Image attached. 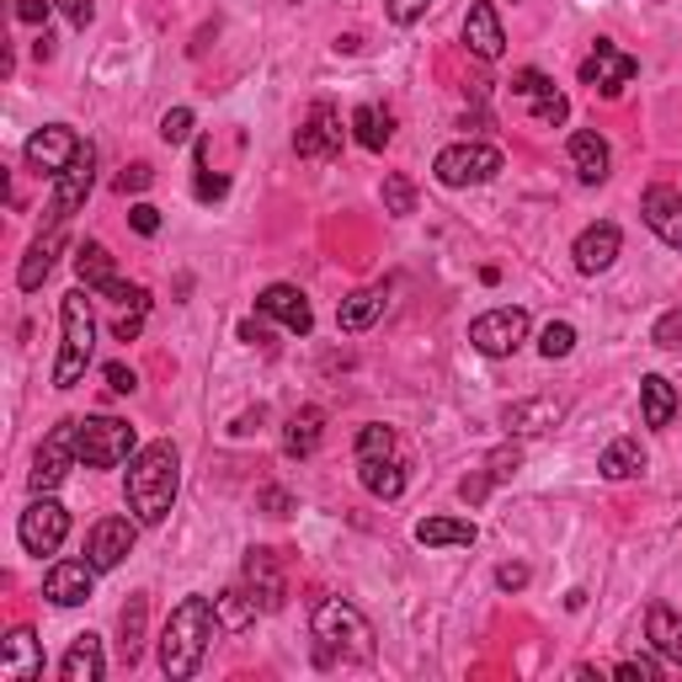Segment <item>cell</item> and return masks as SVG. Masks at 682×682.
I'll return each mask as SVG.
<instances>
[{
  "instance_id": "obj_1",
  "label": "cell",
  "mask_w": 682,
  "mask_h": 682,
  "mask_svg": "<svg viewBox=\"0 0 682 682\" xmlns=\"http://www.w3.org/2000/svg\"><path fill=\"white\" fill-rule=\"evenodd\" d=\"M177 485H181V453L177 443H145L134 459H128V480H123V491H128V512L145 523V528H160L166 517H171V506H177Z\"/></svg>"
},
{
  "instance_id": "obj_2",
  "label": "cell",
  "mask_w": 682,
  "mask_h": 682,
  "mask_svg": "<svg viewBox=\"0 0 682 682\" xmlns=\"http://www.w3.org/2000/svg\"><path fill=\"white\" fill-rule=\"evenodd\" d=\"M213 629H219L213 602H208V597H181L177 608H171V619H166V629H160V672L171 682L192 678V672L203 667Z\"/></svg>"
},
{
  "instance_id": "obj_3",
  "label": "cell",
  "mask_w": 682,
  "mask_h": 682,
  "mask_svg": "<svg viewBox=\"0 0 682 682\" xmlns=\"http://www.w3.org/2000/svg\"><path fill=\"white\" fill-rule=\"evenodd\" d=\"M309 629H315L321 661H374V623L363 619L353 602H342V597L315 602Z\"/></svg>"
},
{
  "instance_id": "obj_4",
  "label": "cell",
  "mask_w": 682,
  "mask_h": 682,
  "mask_svg": "<svg viewBox=\"0 0 682 682\" xmlns=\"http://www.w3.org/2000/svg\"><path fill=\"white\" fill-rule=\"evenodd\" d=\"M91 288H70L60 304V326H64V342H60V357H54V389H75L86 379L91 368V353H96V321H91Z\"/></svg>"
},
{
  "instance_id": "obj_5",
  "label": "cell",
  "mask_w": 682,
  "mask_h": 682,
  "mask_svg": "<svg viewBox=\"0 0 682 682\" xmlns=\"http://www.w3.org/2000/svg\"><path fill=\"white\" fill-rule=\"evenodd\" d=\"M134 448H139V438L123 416H86L81 421V464L86 470H118L134 459Z\"/></svg>"
},
{
  "instance_id": "obj_6",
  "label": "cell",
  "mask_w": 682,
  "mask_h": 682,
  "mask_svg": "<svg viewBox=\"0 0 682 682\" xmlns=\"http://www.w3.org/2000/svg\"><path fill=\"white\" fill-rule=\"evenodd\" d=\"M502 149L496 145H475V139H464V145H448L438 149V160H432V177L443 181V187H485V181L502 177Z\"/></svg>"
},
{
  "instance_id": "obj_7",
  "label": "cell",
  "mask_w": 682,
  "mask_h": 682,
  "mask_svg": "<svg viewBox=\"0 0 682 682\" xmlns=\"http://www.w3.org/2000/svg\"><path fill=\"white\" fill-rule=\"evenodd\" d=\"M81 464V421H60L49 438H43V448H38V459H32V496H49V491H60V480L70 475Z\"/></svg>"
},
{
  "instance_id": "obj_8",
  "label": "cell",
  "mask_w": 682,
  "mask_h": 682,
  "mask_svg": "<svg viewBox=\"0 0 682 682\" xmlns=\"http://www.w3.org/2000/svg\"><path fill=\"white\" fill-rule=\"evenodd\" d=\"M523 342H528V309H517V304L485 309L470 321V347L485 357H512Z\"/></svg>"
},
{
  "instance_id": "obj_9",
  "label": "cell",
  "mask_w": 682,
  "mask_h": 682,
  "mask_svg": "<svg viewBox=\"0 0 682 682\" xmlns=\"http://www.w3.org/2000/svg\"><path fill=\"white\" fill-rule=\"evenodd\" d=\"M64 534H70V512H64L54 496H32V506L22 512V523H17V538H22V549L28 555H60Z\"/></svg>"
},
{
  "instance_id": "obj_10",
  "label": "cell",
  "mask_w": 682,
  "mask_h": 682,
  "mask_svg": "<svg viewBox=\"0 0 682 682\" xmlns=\"http://www.w3.org/2000/svg\"><path fill=\"white\" fill-rule=\"evenodd\" d=\"M86 149V139L75 134V128H64V123H49V128H38L28 145H22V155H28L32 171H43V177L54 181L60 171H70L75 166V155Z\"/></svg>"
},
{
  "instance_id": "obj_11",
  "label": "cell",
  "mask_w": 682,
  "mask_h": 682,
  "mask_svg": "<svg viewBox=\"0 0 682 682\" xmlns=\"http://www.w3.org/2000/svg\"><path fill=\"white\" fill-rule=\"evenodd\" d=\"M640 75V60L634 54H623V49H613L608 38H597L592 54L581 60V86L602 91V96H623V86Z\"/></svg>"
},
{
  "instance_id": "obj_12",
  "label": "cell",
  "mask_w": 682,
  "mask_h": 682,
  "mask_svg": "<svg viewBox=\"0 0 682 682\" xmlns=\"http://www.w3.org/2000/svg\"><path fill=\"white\" fill-rule=\"evenodd\" d=\"M342 113L330 107V102H315L309 107V118L298 123V134H294V149H298V160H336L342 155Z\"/></svg>"
},
{
  "instance_id": "obj_13",
  "label": "cell",
  "mask_w": 682,
  "mask_h": 682,
  "mask_svg": "<svg viewBox=\"0 0 682 682\" xmlns=\"http://www.w3.org/2000/svg\"><path fill=\"white\" fill-rule=\"evenodd\" d=\"M134 538H139V517H102L86 534V560L96 570H118L134 555Z\"/></svg>"
},
{
  "instance_id": "obj_14",
  "label": "cell",
  "mask_w": 682,
  "mask_h": 682,
  "mask_svg": "<svg viewBox=\"0 0 682 682\" xmlns=\"http://www.w3.org/2000/svg\"><path fill=\"white\" fill-rule=\"evenodd\" d=\"M640 219L655 230V240H661V245L682 251V192H678V187L651 181V187H646V198H640Z\"/></svg>"
},
{
  "instance_id": "obj_15",
  "label": "cell",
  "mask_w": 682,
  "mask_h": 682,
  "mask_svg": "<svg viewBox=\"0 0 682 682\" xmlns=\"http://www.w3.org/2000/svg\"><path fill=\"white\" fill-rule=\"evenodd\" d=\"M91 181H96V149L86 145L81 155H75V166L54 177V198H49V219H54V224H64V219H70L75 208L86 203Z\"/></svg>"
},
{
  "instance_id": "obj_16",
  "label": "cell",
  "mask_w": 682,
  "mask_h": 682,
  "mask_svg": "<svg viewBox=\"0 0 682 682\" xmlns=\"http://www.w3.org/2000/svg\"><path fill=\"white\" fill-rule=\"evenodd\" d=\"M96 565L91 560H60L49 565V576H43V597L54 602V608H81L91 597V587H96Z\"/></svg>"
},
{
  "instance_id": "obj_17",
  "label": "cell",
  "mask_w": 682,
  "mask_h": 682,
  "mask_svg": "<svg viewBox=\"0 0 682 682\" xmlns=\"http://www.w3.org/2000/svg\"><path fill=\"white\" fill-rule=\"evenodd\" d=\"M256 309H262L267 321H277V326H288L294 336H309V330H315V309H309V298L298 294L294 283L262 288V294H256Z\"/></svg>"
},
{
  "instance_id": "obj_18",
  "label": "cell",
  "mask_w": 682,
  "mask_h": 682,
  "mask_svg": "<svg viewBox=\"0 0 682 682\" xmlns=\"http://www.w3.org/2000/svg\"><path fill=\"white\" fill-rule=\"evenodd\" d=\"M464 43L470 54L485 64H496L506 54V32H502V17H496V0H475L470 17H464Z\"/></svg>"
},
{
  "instance_id": "obj_19",
  "label": "cell",
  "mask_w": 682,
  "mask_h": 682,
  "mask_svg": "<svg viewBox=\"0 0 682 682\" xmlns=\"http://www.w3.org/2000/svg\"><path fill=\"white\" fill-rule=\"evenodd\" d=\"M245 587L262 602V613H277L283 597H288V581H283V565L272 549H245Z\"/></svg>"
},
{
  "instance_id": "obj_20",
  "label": "cell",
  "mask_w": 682,
  "mask_h": 682,
  "mask_svg": "<svg viewBox=\"0 0 682 682\" xmlns=\"http://www.w3.org/2000/svg\"><path fill=\"white\" fill-rule=\"evenodd\" d=\"M619 245H623V235H619V224H587L581 235H576V245H570V256H576V272H608L613 262H619Z\"/></svg>"
},
{
  "instance_id": "obj_21",
  "label": "cell",
  "mask_w": 682,
  "mask_h": 682,
  "mask_svg": "<svg viewBox=\"0 0 682 682\" xmlns=\"http://www.w3.org/2000/svg\"><path fill=\"white\" fill-rule=\"evenodd\" d=\"M565 416V400L555 395H534V400H512L502 411V427L512 438H538V432H549L555 421Z\"/></svg>"
},
{
  "instance_id": "obj_22",
  "label": "cell",
  "mask_w": 682,
  "mask_h": 682,
  "mask_svg": "<svg viewBox=\"0 0 682 682\" xmlns=\"http://www.w3.org/2000/svg\"><path fill=\"white\" fill-rule=\"evenodd\" d=\"M0 678H6V682H32V678H43V646H38V634H32V629H11V634H6Z\"/></svg>"
},
{
  "instance_id": "obj_23",
  "label": "cell",
  "mask_w": 682,
  "mask_h": 682,
  "mask_svg": "<svg viewBox=\"0 0 682 682\" xmlns=\"http://www.w3.org/2000/svg\"><path fill=\"white\" fill-rule=\"evenodd\" d=\"M480 538V528L470 517H421L416 523V544L421 549H470Z\"/></svg>"
},
{
  "instance_id": "obj_24",
  "label": "cell",
  "mask_w": 682,
  "mask_h": 682,
  "mask_svg": "<svg viewBox=\"0 0 682 682\" xmlns=\"http://www.w3.org/2000/svg\"><path fill=\"white\" fill-rule=\"evenodd\" d=\"M60 678L64 682H102L107 678V655H102V640L96 634H75L70 651L60 661Z\"/></svg>"
},
{
  "instance_id": "obj_25",
  "label": "cell",
  "mask_w": 682,
  "mask_h": 682,
  "mask_svg": "<svg viewBox=\"0 0 682 682\" xmlns=\"http://www.w3.org/2000/svg\"><path fill=\"white\" fill-rule=\"evenodd\" d=\"M570 166H576V177L597 187V181H608V166H613V155H608V139L592 134V128H581V134H570Z\"/></svg>"
},
{
  "instance_id": "obj_26",
  "label": "cell",
  "mask_w": 682,
  "mask_h": 682,
  "mask_svg": "<svg viewBox=\"0 0 682 682\" xmlns=\"http://www.w3.org/2000/svg\"><path fill=\"white\" fill-rule=\"evenodd\" d=\"M60 245H64L60 224H54L49 235H38V240L28 245V256H22V267H17V288H22V294H38V288H43V277L54 272V256H60Z\"/></svg>"
},
{
  "instance_id": "obj_27",
  "label": "cell",
  "mask_w": 682,
  "mask_h": 682,
  "mask_svg": "<svg viewBox=\"0 0 682 682\" xmlns=\"http://www.w3.org/2000/svg\"><path fill=\"white\" fill-rule=\"evenodd\" d=\"M326 438V411L321 406H304V411L288 416V427H283V453L288 459H309L315 448Z\"/></svg>"
},
{
  "instance_id": "obj_28",
  "label": "cell",
  "mask_w": 682,
  "mask_h": 682,
  "mask_svg": "<svg viewBox=\"0 0 682 682\" xmlns=\"http://www.w3.org/2000/svg\"><path fill=\"white\" fill-rule=\"evenodd\" d=\"M389 304V288L385 283H374V288H357L353 298H342V309H336V326L347 330V336H357V330H368L379 315H385Z\"/></svg>"
},
{
  "instance_id": "obj_29",
  "label": "cell",
  "mask_w": 682,
  "mask_h": 682,
  "mask_svg": "<svg viewBox=\"0 0 682 682\" xmlns=\"http://www.w3.org/2000/svg\"><path fill=\"white\" fill-rule=\"evenodd\" d=\"M640 416H646V427H672V416H678V385L667 379V374H646L640 379Z\"/></svg>"
},
{
  "instance_id": "obj_30",
  "label": "cell",
  "mask_w": 682,
  "mask_h": 682,
  "mask_svg": "<svg viewBox=\"0 0 682 682\" xmlns=\"http://www.w3.org/2000/svg\"><path fill=\"white\" fill-rule=\"evenodd\" d=\"M357 480H363L368 496L395 502V496L406 491V464H400V453H395V459H357Z\"/></svg>"
},
{
  "instance_id": "obj_31",
  "label": "cell",
  "mask_w": 682,
  "mask_h": 682,
  "mask_svg": "<svg viewBox=\"0 0 682 682\" xmlns=\"http://www.w3.org/2000/svg\"><path fill=\"white\" fill-rule=\"evenodd\" d=\"M213 613H219V629H230V634H245L256 613H262V602L251 597V587H230V592L213 597Z\"/></svg>"
},
{
  "instance_id": "obj_32",
  "label": "cell",
  "mask_w": 682,
  "mask_h": 682,
  "mask_svg": "<svg viewBox=\"0 0 682 682\" xmlns=\"http://www.w3.org/2000/svg\"><path fill=\"white\" fill-rule=\"evenodd\" d=\"M646 634H651L655 655H667L672 667H682V619L667 608V602H655L651 613H646Z\"/></svg>"
},
{
  "instance_id": "obj_33",
  "label": "cell",
  "mask_w": 682,
  "mask_h": 682,
  "mask_svg": "<svg viewBox=\"0 0 682 682\" xmlns=\"http://www.w3.org/2000/svg\"><path fill=\"white\" fill-rule=\"evenodd\" d=\"M597 470H602V480H634V475H646V448L634 443V438H613V443L602 448Z\"/></svg>"
},
{
  "instance_id": "obj_34",
  "label": "cell",
  "mask_w": 682,
  "mask_h": 682,
  "mask_svg": "<svg viewBox=\"0 0 682 682\" xmlns=\"http://www.w3.org/2000/svg\"><path fill=\"white\" fill-rule=\"evenodd\" d=\"M75 272H81V283H86L91 294H102L118 272H113V256H107V245L102 240H86V245H75Z\"/></svg>"
},
{
  "instance_id": "obj_35",
  "label": "cell",
  "mask_w": 682,
  "mask_h": 682,
  "mask_svg": "<svg viewBox=\"0 0 682 682\" xmlns=\"http://www.w3.org/2000/svg\"><path fill=\"white\" fill-rule=\"evenodd\" d=\"M353 134L363 149H385L395 139V118H389V107H374V102H363L353 113Z\"/></svg>"
},
{
  "instance_id": "obj_36",
  "label": "cell",
  "mask_w": 682,
  "mask_h": 682,
  "mask_svg": "<svg viewBox=\"0 0 682 682\" xmlns=\"http://www.w3.org/2000/svg\"><path fill=\"white\" fill-rule=\"evenodd\" d=\"M145 619H149V602L139 592L123 602V613H118V634H123V661L134 667L139 661V651H145Z\"/></svg>"
},
{
  "instance_id": "obj_37",
  "label": "cell",
  "mask_w": 682,
  "mask_h": 682,
  "mask_svg": "<svg viewBox=\"0 0 682 682\" xmlns=\"http://www.w3.org/2000/svg\"><path fill=\"white\" fill-rule=\"evenodd\" d=\"M395 453H400V443H395V432H389V427H379V421H374V427H363V432H357V459H395Z\"/></svg>"
},
{
  "instance_id": "obj_38",
  "label": "cell",
  "mask_w": 682,
  "mask_h": 682,
  "mask_svg": "<svg viewBox=\"0 0 682 682\" xmlns=\"http://www.w3.org/2000/svg\"><path fill=\"white\" fill-rule=\"evenodd\" d=\"M385 208L395 213V219H406V213H416V187L411 177H400V171H389L385 177Z\"/></svg>"
},
{
  "instance_id": "obj_39",
  "label": "cell",
  "mask_w": 682,
  "mask_h": 682,
  "mask_svg": "<svg viewBox=\"0 0 682 682\" xmlns=\"http://www.w3.org/2000/svg\"><path fill=\"white\" fill-rule=\"evenodd\" d=\"M570 347H576V326H570V321H549L544 336H538V353L549 357V363H555V357H570Z\"/></svg>"
},
{
  "instance_id": "obj_40",
  "label": "cell",
  "mask_w": 682,
  "mask_h": 682,
  "mask_svg": "<svg viewBox=\"0 0 682 682\" xmlns=\"http://www.w3.org/2000/svg\"><path fill=\"white\" fill-rule=\"evenodd\" d=\"M565 118H570V102H565L560 91H544V96H534V123H544V128H560Z\"/></svg>"
},
{
  "instance_id": "obj_41",
  "label": "cell",
  "mask_w": 682,
  "mask_h": 682,
  "mask_svg": "<svg viewBox=\"0 0 682 682\" xmlns=\"http://www.w3.org/2000/svg\"><path fill=\"white\" fill-rule=\"evenodd\" d=\"M651 342L661 347V353H678V347H682V304H678V309H667V315L655 321V326H651Z\"/></svg>"
},
{
  "instance_id": "obj_42",
  "label": "cell",
  "mask_w": 682,
  "mask_h": 682,
  "mask_svg": "<svg viewBox=\"0 0 682 682\" xmlns=\"http://www.w3.org/2000/svg\"><path fill=\"white\" fill-rule=\"evenodd\" d=\"M160 139H166V145H187V139H192V107H171V113L160 118Z\"/></svg>"
},
{
  "instance_id": "obj_43",
  "label": "cell",
  "mask_w": 682,
  "mask_h": 682,
  "mask_svg": "<svg viewBox=\"0 0 682 682\" xmlns=\"http://www.w3.org/2000/svg\"><path fill=\"white\" fill-rule=\"evenodd\" d=\"M544 91H555V81H549L544 70H517V75H512V96H523V102H534Z\"/></svg>"
},
{
  "instance_id": "obj_44",
  "label": "cell",
  "mask_w": 682,
  "mask_h": 682,
  "mask_svg": "<svg viewBox=\"0 0 682 682\" xmlns=\"http://www.w3.org/2000/svg\"><path fill=\"white\" fill-rule=\"evenodd\" d=\"M102 298H113V304H128V309H149V294L139 288V283H123V277H113L107 288H102Z\"/></svg>"
},
{
  "instance_id": "obj_45",
  "label": "cell",
  "mask_w": 682,
  "mask_h": 682,
  "mask_svg": "<svg viewBox=\"0 0 682 682\" xmlns=\"http://www.w3.org/2000/svg\"><path fill=\"white\" fill-rule=\"evenodd\" d=\"M613 678H623V682H655V678H661V667H655L651 655H640V661H619V667H613Z\"/></svg>"
},
{
  "instance_id": "obj_46",
  "label": "cell",
  "mask_w": 682,
  "mask_h": 682,
  "mask_svg": "<svg viewBox=\"0 0 682 682\" xmlns=\"http://www.w3.org/2000/svg\"><path fill=\"white\" fill-rule=\"evenodd\" d=\"M427 6H432V0H389V22H395V28H411V22L427 17Z\"/></svg>"
},
{
  "instance_id": "obj_47",
  "label": "cell",
  "mask_w": 682,
  "mask_h": 682,
  "mask_svg": "<svg viewBox=\"0 0 682 682\" xmlns=\"http://www.w3.org/2000/svg\"><path fill=\"white\" fill-rule=\"evenodd\" d=\"M128 224H134V235H160V208H155V203H134V208H128Z\"/></svg>"
},
{
  "instance_id": "obj_48",
  "label": "cell",
  "mask_w": 682,
  "mask_h": 682,
  "mask_svg": "<svg viewBox=\"0 0 682 682\" xmlns=\"http://www.w3.org/2000/svg\"><path fill=\"white\" fill-rule=\"evenodd\" d=\"M149 181H155V171H149L145 160H134V166H128V171L118 177V192H145Z\"/></svg>"
},
{
  "instance_id": "obj_49",
  "label": "cell",
  "mask_w": 682,
  "mask_h": 682,
  "mask_svg": "<svg viewBox=\"0 0 682 682\" xmlns=\"http://www.w3.org/2000/svg\"><path fill=\"white\" fill-rule=\"evenodd\" d=\"M496 587L502 592H523L528 587V565H496Z\"/></svg>"
},
{
  "instance_id": "obj_50",
  "label": "cell",
  "mask_w": 682,
  "mask_h": 682,
  "mask_svg": "<svg viewBox=\"0 0 682 682\" xmlns=\"http://www.w3.org/2000/svg\"><path fill=\"white\" fill-rule=\"evenodd\" d=\"M49 11H54V0H17V17H22L28 28H43Z\"/></svg>"
},
{
  "instance_id": "obj_51",
  "label": "cell",
  "mask_w": 682,
  "mask_h": 682,
  "mask_svg": "<svg viewBox=\"0 0 682 682\" xmlns=\"http://www.w3.org/2000/svg\"><path fill=\"white\" fill-rule=\"evenodd\" d=\"M107 385L118 389V395H134V389H139V374H134L128 363H107Z\"/></svg>"
},
{
  "instance_id": "obj_52",
  "label": "cell",
  "mask_w": 682,
  "mask_h": 682,
  "mask_svg": "<svg viewBox=\"0 0 682 682\" xmlns=\"http://www.w3.org/2000/svg\"><path fill=\"white\" fill-rule=\"evenodd\" d=\"M54 6H60L64 17H70V22H75V28L86 32L91 28V17H96V6H91V0H54Z\"/></svg>"
},
{
  "instance_id": "obj_53",
  "label": "cell",
  "mask_w": 682,
  "mask_h": 682,
  "mask_svg": "<svg viewBox=\"0 0 682 682\" xmlns=\"http://www.w3.org/2000/svg\"><path fill=\"white\" fill-rule=\"evenodd\" d=\"M256 502H262V512H272V517H288V512H294V502H288V491H277V485H267V491H262Z\"/></svg>"
},
{
  "instance_id": "obj_54",
  "label": "cell",
  "mask_w": 682,
  "mask_h": 682,
  "mask_svg": "<svg viewBox=\"0 0 682 682\" xmlns=\"http://www.w3.org/2000/svg\"><path fill=\"white\" fill-rule=\"evenodd\" d=\"M517 448H502V453H491V480H506V475H517Z\"/></svg>"
},
{
  "instance_id": "obj_55",
  "label": "cell",
  "mask_w": 682,
  "mask_h": 682,
  "mask_svg": "<svg viewBox=\"0 0 682 682\" xmlns=\"http://www.w3.org/2000/svg\"><path fill=\"white\" fill-rule=\"evenodd\" d=\"M224 192H230V177H198V198H203V203H213V198H224Z\"/></svg>"
},
{
  "instance_id": "obj_56",
  "label": "cell",
  "mask_w": 682,
  "mask_h": 682,
  "mask_svg": "<svg viewBox=\"0 0 682 682\" xmlns=\"http://www.w3.org/2000/svg\"><path fill=\"white\" fill-rule=\"evenodd\" d=\"M139 326H145V309H134V315H123L118 326H113V336H118V342H134V336H139Z\"/></svg>"
},
{
  "instance_id": "obj_57",
  "label": "cell",
  "mask_w": 682,
  "mask_h": 682,
  "mask_svg": "<svg viewBox=\"0 0 682 682\" xmlns=\"http://www.w3.org/2000/svg\"><path fill=\"white\" fill-rule=\"evenodd\" d=\"M262 416H267V411H262V406H256V411H245V416H235V427H230V432H235V438H251Z\"/></svg>"
},
{
  "instance_id": "obj_58",
  "label": "cell",
  "mask_w": 682,
  "mask_h": 682,
  "mask_svg": "<svg viewBox=\"0 0 682 682\" xmlns=\"http://www.w3.org/2000/svg\"><path fill=\"white\" fill-rule=\"evenodd\" d=\"M32 54H38V60H54V38H49V28L38 32V43H32Z\"/></svg>"
},
{
  "instance_id": "obj_59",
  "label": "cell",
  "mask_w": 682,
  "mask_h": 682,
  "mask_svg": "<svg viewBox=\"0 0 682 682\" xmlns=\"http://www.w3.org/2000/svg\"><path fill=\"white\" fill-rule=\"evenodd\" d=\"M240 342H267V336H262V326H256V321H240Z\"/></svg>"
}]
</instances>
